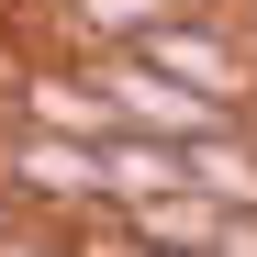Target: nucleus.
Returning a JSON list of instances; mask_svg holds the SVG:
<instances>
[{"mask_svg": "<svg viewBox=\"0 0 257 257\" xmlns=\"http://www.w3.org/2000/svg\"><path fill=\"white\" fill-rule=\"evenodd\" d=\"M224 224H235V212L212 201V190H157V201L123 212V235H135V246H179V257H212Z\"/></svg>", "mask_w": 257, "mask_h": 257, "instance_id": "1", "label": "nucleus"}, {"mask_svg": "<svg viewBox=\"0 0 257 257\" xmlns=\"http://www.w3.org/2000/svg\"><path fill=\"white\" fill-rule=\"evenodd\" d=\"M157 190H190V157L168 146V135H112V146H101V201L135 212V201H157Z\"/></svg>", "mask_w": 257, "mask_h": 257, "instance_id": "2", "label": "nucleus"}, {"mask_svg": "<svg viewBox=\"0 0 257 257\" xmlns=\"http://www.w3.org/2000/svg\"><path fill=\"white\" fill-rule=\"evenodd\" d=\"M212 257H257V212H235V224H224V246H212Z\"/></svg>", "mask_w": 257, "mask_h": 257, "instance_id": "3", "label": "nucleus"}, {"mask_svg": "<svg viewBox=\"0 0 257 257\" xmlns=\"http://www.w3.org/2000/svg\"><path fill=\"white\" fill-rule=\"evenodd\" d=\"M190 12H235V23H257V0H190Z\"/></svg>", "mask_w": 257, "mask_h": 257, "instance_id": "4", "label": "nucleus"}]
</instances>
